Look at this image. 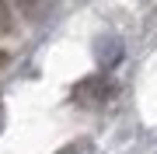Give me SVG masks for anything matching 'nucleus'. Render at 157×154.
I'll use <instances>...</instances> for the list:
<instances>
[]
</instances>
